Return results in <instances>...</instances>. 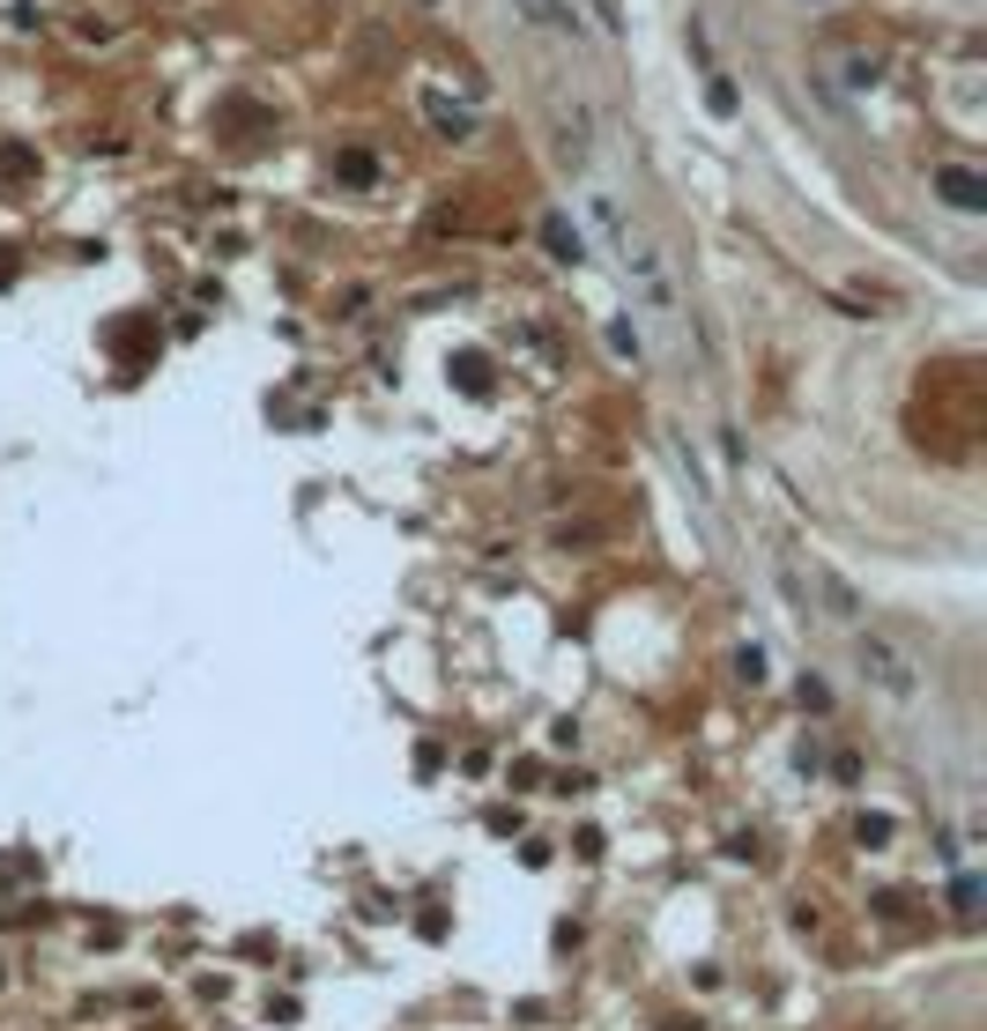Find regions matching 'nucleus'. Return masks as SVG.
Returning a JSON list of instances; mask_svg holds the SVG:
<instances>
[{
    "label": "nucleus",
    "mask_w": 987,
    "mask_h": 1031,
    "mask_svg": "<svg viewBox=\"0 0 987 1031\" xmlns=\"http://www.w3.org/2000/svg\"><path fill=\"white\" fill-rule=\"evenodd\" d=\"M810 579H816V594H824V609L840 616V623H862V594L846 587V579H840L832 565H810Z\"/></svg>",
    "instance_id": "obj_3"
},
{
    "label": "nucleus",
    "mask_w": 987,
    "mask_h": 1031,
    "mask_svg": "<svg viewBox=\"0 0 987 1031\" xmlns=\"http://www.w3.org/2000/svg\"><path fill=\"white\" fill-rule=\"evenodd\" d=\"M513 8H520L535 30H557V38H572V30H579V16H572L565 0H513Z\"/></svg>",
    "instance_id": "obj_4"
},
{
    "label": "nucleus",
    "mask_w": 987,
    "mask_h": 1031,
    "mask_svg": "<svg viewBox=\"0 0 987 1031\" xmlns=\"http://www.w3.org/2000/svg\"><path fill=\"white\" fill-rule=\"evenodd\" d=\"M936 194L950 200V208H965V216H973V208H987V178L965 172V164H936Z\"/></svg>",
    "instance_id": "obj_2"
},
{
    "label": "nucleus",
    "mask_w": 987,
    "mask_h": 1031,
    "mask_svg": "<svg viewBox=\"0 0 987 1031\" xmlns=\"http://www.w3.org/2000/svg\"><path fill=\"white\" fill-rule=\"evenodd\" d=\"M862 668L891 690V698H906V690H914V661H906V653H898L884 631H862Z\"/></svg>",
    "instance_id": "obj_1"
},
{
    "label": "nucleus",
    "mask_w": 987,
    "mask_h": 1031,
    "mask_svg": "<svg viewBox=\"0 0 987 1031\" xmlns=\"http://www.w3.org/2000/svg\"><path fill=\"white\" fill-rule=\"evenodd\" d=\"M543 238H549V252H565V260H579V238H572V230H565V223H549V230H543Z\"/></svg>",
    "instance_id": "obj_5"
}]
</instances>
